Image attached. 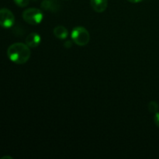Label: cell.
Wrapping results in <instances>:
<instances>
[{"mask_svg": "<svg viewBox=\"0 0 159 159\" xmlns=\"http://www.w3.org/2000/svg\"><path fill=\"white\" fill-rule=\"evenodd\" d=\"M128 2H130L131 3H138L140 2H141L142 0H127Z\"/></svg>", "mask_w": 159, "mask_h": 159, "instance_id": "cell-12", "label": "cell"}, {"mask_svg": "<svg viewBox=\"0 0 159 159\" xmlns=\"http://www.w3.org/2000/svg\"><path fill=\"white\" fill-rule=\"evenodd\" d=\"M15 23V16L9 9L6 8L0 9V26L3 28H10Z\"/></svg>", "mask_w": 159, "mask_h": 159, "instance_id": "cell-4", "label": "cell"}, {"mask_svg": "<svg viewBox=\"0 0 159 159\" xmlns=\"http://www.w3.org/2000/svg\"><path fill=\"white\" fill-rule=\"evenodd\" d=\"M154 120H155V124H156L157 127H159V112H157V113H155Z\"/></svg>", "mask_w": 159, "mask_h": 159, "instance_id": "cell-11", "label": "cell"}, {"mask_svg": "<svg viewBox=\"0 0 159 159\" xmlns=\"http://www.w3.org/2000/svg\"><path fill=\"white\" fill-rule=\"evenodd\" d=\"M159 108L158 103L155 101H152L150 103L148 104V110L151 113H156L158 112Z\"/></svg>", "mask_w": 159, "mask_h": 159, "instance_id": "cell-9", "label": "cell"}, {"mask_svg": "<svg viewBox=\"0 0 159 159\" xmlns=\"http://www.w3.org/2000/svg\"><path fill=\"white\" fill-rule=\"evenodd\" d=\"M30 55V49L26 43H12L7 49V56L9 60L18 65H23L27 62Z\"/></svg>", "mask_w": 159, "mask_h": 159, "instance_id": "cell-1", "label": "cell"}, {"mask_svg": "<svg viewBox=\"0 0 159 159\" xmlns=\"http://www.w3.org/2000/svg\"><path fill=\"white\" fill-rule=\"evenodd\" d=\"M5 158H9V159H12V157H9V156H4V157H2L1 159H5Z\"/></svg>", "mask_w": 159, "mask_h": 159, "instance_id": "cell-13", "label": "cell"}, {"mask_svg": "<svg viewBox=\"0 0 159 159\" xmlns=\"http://www.w3.org/2000/svg\"><path fill=\"white\" fill-rule=\"evenodd\" d=\"M54 35L58 39H63L67 38L68 35V31L65 26H56L55 28L54 29Z\"/></svg>", "mask_w": 159, "mask_h": 159, "instance_id": "cell-8", "label": "cell"}, {"mask_svg": "<svg viewBox=\"0 0 159 159\" xmlns=\"http://www.w3.org/2000/svg\"><path fill=\"white\" fill-rule=\"evenodd\" d=\"M13 1L19 7H26L30 2V0H13Z\"/></svg>", "mask_w": 159, "mask_h": 159, "instance_id": "cell-10", "label": "cell"}, {"mask_svg": "<svg viewBox=\"0 0 159 159\" xmlns=\"http://www.w3.org/2000/svg\"><path fill=\"white\" fill-rule=\"evenodd\" d=\"M41 8L48 12H56L60 9V2L58 0H43L41 3Z\"/></svg>", "mask_w": 159, "mask_h": 159, "instance_id": "cell-5", "label": "cell"}, {"mask_svg": "<svg viewBox=\"0 0 159 159\" xmlns=\"http://www.w3.org/2000/svg\"><path fill=\"white\" fill-rule=\"evenodd\" d=\"M90 3L96 12H102L107 9L108 1L107 0H90Z\"/></svg>", "mask_w": 159, "mask_h": 159, "instance_id": "cell-7", "label": "cell"}, {"mask_svg": "<svg viewBox=\"0 0 159 159\" xmlns=\"http://www.w3.org/2000/svg\"><path fill=\"white\" fill-rule=\"evenodd\" d=\"M23 18L25 22L30 25L40 24L43 20V15L41 10L36 8H30L23 12Z\"/></svg>", "mask_w": 159, "mask_h": 159, "instance_id": "cell-3", "label": "cell"}, {"mask_svg": "<svg viewBox=\"0 0 159 159\" xmlns=\"http://www.w3.org/2000/svg\"><path fill=\"white\" fill-rule=\"evenodd\" d=\"M41 40V37L37 33H31L26 37V43L30 48H35L39 46Z\"/></svg>", "mask_w": 159, "mask_h": 159, "instance_id": "cell-6", "label": "cell"}, {"mask_svg": "<svg viewBox=\"0 0 159 159\" xmlns=\"http://www.w3.org/2000/svg\"><path fill=\"white\" fill-rule=\"evenodd\" d=\"M71 38L79 46H85L90 40L89 31L83 26H76L71 31Z\"/></svg>", "mask_w": 159, "mask_h": 159, "instance_id": "cell-2", "label": "cell"}]
</instances>
